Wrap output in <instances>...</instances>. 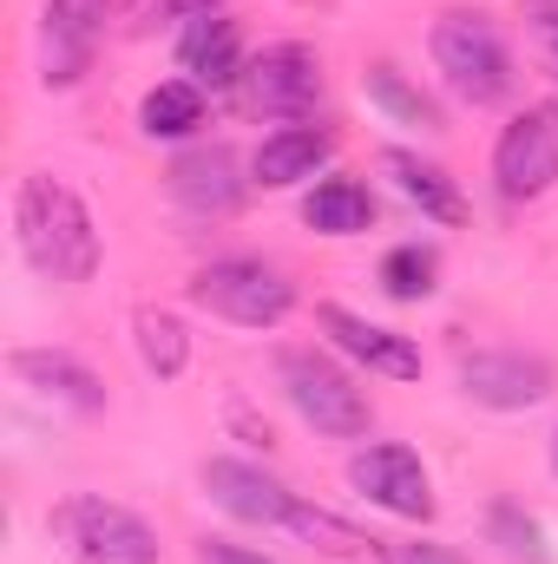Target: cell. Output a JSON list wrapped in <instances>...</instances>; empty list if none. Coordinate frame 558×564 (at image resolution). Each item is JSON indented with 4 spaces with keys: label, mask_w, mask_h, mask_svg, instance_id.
I'll list each match as a JSON object with an SVG mask.
<instances>
[{
    "label": "cell",
    "mask_w": 558,
    "mask_h": 564,
    "mask_svg": "<svg viewBox=\"0 0 558 564\" xmlns=\"http://www.w3.org/2000/svg\"><path fill=\"white\" fill-rule=\"evenodd\" d=\"M13 243L26 257V270L60 289H79L99 270V224L86 210V197L73 184H60L53 171H26L13 191Z\"/></svg>",
    "instance_id": "obj_1"
},
{
    "label": "cell",
    "mask_w": 558,
    "mask_h": 564,
    "mask_svg": "<svg viewBox=\"0 0 558 564\" xmlns=\"http://www.w3.org/2000/svg\"><path fill=\"white\" fill-rule=\"evenodd\" d=\"M427 46H433L440 79H447L466 106H506V99H513L519 73H513V46H506V33H500L493 13H480V7H447V13L433 20Z\"/></svg>",
    "instance_id": "obj_2"
},
{
    "label": "cell",
    "mask_w": 558,
    "mask_h": 564,
    "mask_svg": "<svg viewBox=\"0 0 558 564\" xmlns=\"http://www.w3.org/2000/svg\"><path fill=\"white\" fill-rule=\"evenodd\" d=\"M46 532L60 539V552L73 564H158L164 545L132 506L106 499V492H73L46 512Z\"/></svg>",
    "instance_id": "obj_3"
},
{
    "label": "cell",
    "mask_w": 558,
    "mask_h": 564,
    "mask_svg": "<svg viewBox=\"0 0 558 564\" xmlns=\"http://www.w3.org/2000/svg\"><path fill=\"white\" fill-rule=\"evenodd\" d=\"M277 388H282V401L296 408V421L315 426L322 440H362L375 426V408L355 388V375L342 361H329L322 348H282Z\"/></svg>",
    "instance_id": "obj_4"
},
{
    "label": "cell",
    "mask_w": 558,
    "mask_h": 564,
    "mask_svg": "<svg viewBox=\"0 0 558 564\" xmlns=\"http://www.w3.org/2000/svg\"><path fill=\"white\" fill-rule=\"evenodd\" d=\"M191 302L211 308L217 322H237V328H277L296 308V282L264 257H217L191 276Z\"/></svg>",
    "instance_id": "obj_5"
},
{
    "label": "cell",
    "mask_w": 558,
    "mask_h": 564,
    "mask_svg": "<svg viewBox=\"0 0 558 564\" xmlns=\"http://www.w3.org/2000/svg\"><path fill=\"white\" fill-rule=\"evenodd\" d=\"M237 106L250 119H282V126L315 119V106H322V59L302 40H277V46L250 53L244 79H237Z\"/></svg>",
    "instance_id": "obj_6"
},
{
    "label": "cell",
    "mask_w": 558,
    "mask_h": 564,
    "mask_svg": "<svg viewBox=\"0 0 558 564\" xmlns=\"http://www.w3.org/2000/svg\"><path fill=\"white\" fill-rule=\"evenodd\" d=\"M493 191L506 204H533L558 191V99L513 112V126L493 139Z\"/></svg>",
    "instance_id": "obj_7"
},
{
    "label": "cell",
    "mask_w": 558,
    "mask_h": 564,
    "mask_svg": "<svg viewBox=\"0 0 558 564\" xmlns=\"http://www.w3.org/2000/svg\"><path fill=\"white\" fill-rule=\"evenodd\" d=\"M453 381H460V394H466L473 408H486V414H526V408L552 401V388H558L552 361L519 355V348H480V355H460Z\"/></svg>",
    "instance_id": "obj_8"
},
{
    "label": "cell",
    "mask_w": 558,
    "mask_h": 564,
    "mask_svg": "<svg viewBox=\"0 0 558 564\" xmlns=\"http://www.w3.org/2000/svg\"><path fill=\"white\" fill-rule=\"evenodd\" d=\"M119 0H46L40 7V79L46 86H79Z\"/></svg>",
    "instance_id": "obj_9"
},
{
    "label": "cell",
    "mask_w": 558,
    "mask_h": 564,
    "mask_svg": "<svg viewBox=\"0 0 558 564\" xmlns=\"http://www.w3.org/2000/svg\"><path fill=\"white\" fill-rule=\"evenodd\" d=\"M348 486L368 499V506H382V512H395V519H433V479H427V466H420L415 446H401V440H375V446H362L355 459H348Z\"/></svg>",
    "instance_id": "obj_10"
},
{
    "label": "cell",
    "mask_w": 558,
    "mask_h": 564,
    "mask_svg": "<svg viewBox=\"0 0 558 564\" xmlns=\"http://www.w3.org/2000/svg\"><path fill=\"white\" fill-rule=\"evenodd\" d=\"M204 492H211V506L230 512L237 525H277V532H289L296 512H302V499L282 486L270 466H257V459H230V453L204 459Z\"/></svg>",
    "instance_id": "obj_11"
},
{
    "label": "cell",
    "mask_w": 558,
    "mask_h": 564,
    "mask_svg": "<svg viewBox=\"0 0 558 564\" xmlns=\"http://www.w3.org/2000/svg\"><path fill=\"white\" fill-rule=\"evenodd\" d=\"M164 184H171V197H178L191 217H230V210L250 197L257 177H244V164H237L230 144H191V151L171 158Z\"/></svg>",
    "instance_id": "obj_12"
},
{
    "label": "cell",
    "mask_w": 558,
    "mask_h": 564,
    "mask_svg": "<svg viewBox=\"0 0 558 564\" xmlns=\"http://www.w3.org/2000/svg\"><path fill=\"white\" fill-rule=\"evenodd\" d=\"M315 328H322L348 361H362L368 375H382V381H420V348L401 328H382V322H368V315H355V308H342V302H322V308H315Z\"/></svg>",
    "instance_id": "obj_13"
},
{
    "label": "cell",
    "mask_w": 558,
    "mask_h": 564,
    "mask_svg": "<svg viewBox=\"0 0 558 564\" xmlns=\"http://www.w3.org/2000/svg\"><path fill=\"white\" fill-rule=\"evenodd\" d=\"M7 368H13V381H20V388H33V394H40V401H53V408L106 414V381H99L79 355H66V348H13V355H7Z\"/></svg>",
    "instance_id": "obj_14"
},
{
    "label": "cell",
    "mask_w": 558,
    "mask_h": 564,
    "mask_svg": "<svg viewBox=\"0 0 558 564\" xmlns=\"http://www.w3.org/2000/svg\"><path fill=\"white\" fill-rule=\"evenodd\" d=\"M178 66H184L191 86H211V93H224V86L244 79L250 59H244V26L230 20V7L224 13H204V20H191L178 33Z\"/></svg>",
    "instance_id": "obj_15"
},
{
    "label": "cell",
    "mask_w": 558,
    "mask_h": 564,
    "mask_svg": "<svg viewBox=\"0 0 558 564\" xmlns=\"http://www.w3.org/2000/svg\"><path fill=\"white\" fill-rule=\"evenodd\" d=\"M329 158H335V132L302 119V126H277L270 139L250 151V177H257L264 191H296V184H309Z\"/></svg>",
    "instance_id": "obj_16"
},
{
    "label": "cell",
    "mask_w": 558,
    "mask_h": 564,
    "mask_svg": "<svg viewBox=\"0 0 558 564\" xmlns=\"http://www.w3.org/2000/svg\"><path fill=\"white\" fill-rule=\"evenodd\" d=\"M382 177L415 204L420 217H433V224H460V217H466V197H460V184L447 177V164L420 158L408 144H388V151H382Z\"/></svg>",
    "instance_id": "obj_17"
},
{
    "label": "cell",
    "mask_w": 558,
    "mask_h": 564,
    "mask_svg": "<svg viewBox=\"0 0 558 564\" xmlns=\"http://www.w3.org/2000/svg\"><path fill=\"white\" fill-rule=\"evenodd\" d=\"M362 93H368V106L375 112H388L395 126H415V132H447V112H440V99L415 86L395 59H368L362 66Z\"/></svg>",
    "instance_id": "obj_18"
},
{
    "label": "cell",
    "mask_w": 558,
    "mask_h": 564,
    "mask_svg": "<svg viewBox=\"0 0 558 564\" xmlns=\"http://www.w3.org/2000/svg\"><path fill=\"white\" fill-rule=\"evenodd\" d=\"M302 224L315 237H362L375 224V191L355 184V177H322L309 197H302Z\"/></svg>",
    "instance_id": "obj_19"
},
{
    "label": "cell",
    "mask_w": 558,
    "mask_h": 564,
    "mask_svg": "<svg viewBox=\"0 0 558 564\" xmlns=\"http://www.w3.org/2000/svg\"><path fill=\"white\" fill-rule=\"evenodd\" d=\"M132 341H139L144 375H158V381H178L191 368V328L171 308H139L132 315Z\"/></svg>",
    "instance_id": "obj_20"
},
{
    "label": "cell",
    "mask_w": 558,
    "mask_h": 564,
    "mask_svg": "<svg viewBox=\"0 0 558 564\" xmlns=\"http://www.w3.org/2000/svg\"><path fill=\"white\" fill-rule=\"evenodd\" d=\"M197 126H204V86H191V79H164V86H151L139 106V132L144 139H197Z\"/></svg>",
    "instance_id": "obj_21"
},
{
    "label": "cell",
    "mask_w": 558,
    "mask_h": 564,
    "mask_svg": "<svg viewBox=\"0 0 558 564\" xmlns=\"http://www.w3.org/2000/svg\"><path fill=\"white\" fill-rule=\"evenodd\" d=\"M486 539H493L513 564H552V552H546V525H539L519 499H493V506H486Z\"/></svg>",
    "instance_id": "obj_22"
},
{
    "label": "cell",
    "mask_w": 558,
    "mask_h": 564,
    "mask_svg": "<svg viewBox=\"0 0 558 564\" xmlns=\"http://www.w3.org/2000/svg\"><path fill=\"white\" fill-rule=\"evenodd\" d=\"M382 289H388L395 302H427V295L440 289V250H433V243H395V250L382 257Z\"/></svg>",
    "instance_id": "obj_23"
},
{
    "label": "cell",
    "mask_w": 558,
    "mask_h": 564,
    "mask_svg": "<svg viewBox=\"0 0 558 564\" xmlns=\"http://www.w3.org/2000/svg\"><path fill=\"white\" fill-rule=\"evenodd\" d=\"M230 0H132L126 7V33H158V26H191V20H204V13H224Z\"/></svg>",
    "instance_id": "obj_24"
},
{
    "label": "cell",
    "mask_w": 558,
    "mask_h": 564,
    "mask_svg": "<svg viewBox=\"0 0 558 564\" xmlns=\"http://www.w3.org/2000/svg\"><path fill=\"white\" fill-rule=\"evenodd\" d=\"M388 564H466L453 545H433V539H401V545H382Z\"/></svg>",
    "instance_id": "obj_25"
},
{
    "label": "cell",
    "mask_w": 558,
    "mask_h": 564,
    "mask_svg": "<svg viewBox=\"0 0 558 564\" xmlns=\"http://www.w3.org/2000/svg\"><path fill=\"white\" fill-rule=\"evenodd\" d=\"M197 564H277V558H264V552H250V545H224V539H204V545H197Z\"/></svg>",
    "instance_id": "obj_26"
},
{
    "label": "cell",
    "mask_w": 558,
    "mask_h": 564,
    "mask_svg": "<svg viewBox=\"0 0 558 564\" xmlns=\"http://www.w3.org/2000/svg\"><path fill=\"white\" fill-rule=\"evenodd\" d=\"M533 26H539V46H546V59L558 73V0H533Z\"/></svg>",
    "instance_id": "obj_27"
},
{
    "label": "cell",
    "mask_w": 558,
    "mask_h": 564,
    "mask_svg": "<svg viewBox=\"0 0 558 564\" xmlns=\"http://www.w3.org/2000/svg\"><path fill=\"white\" fill-rule=\"evenodd\" d=\"M552 473H558V433H552Z\"/></svg>",
    "instance_id": "obj_28"
}]
</instances>
